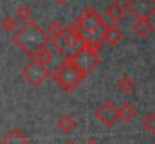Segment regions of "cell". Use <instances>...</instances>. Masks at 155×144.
Returning <instances> with one entry per match:
<instances>
[{
	"instance_id": "cell-1",
	"label": "cell",
	"mask_w": 155,
	"mask_h": 144,
	"mask_svg": "<svg viewBox=\"0 0 155 144\" xmlns=\"http://www.w3.org/2000/svg\"><path fill=\"white\" fill-rule=\"evenodd\" d=\"M11 40L28 56L31 53H34L37 49L47 46V43H49V37H47L46 30L34 20H29V21L23 23L21 27L15 29L12 32Z\"/></svg>"
},
{
	"instance_id": "cell-22",
	"label": "cell",
	"mask_w": 155,
	"mask_h": 144,
	"mask_svg": "<svg viewBox=\"0 0 155 144\" xmlns=\"http://www.w3.org/2000/svg\"><path fill=\"white\" fill-rule=\"evenodd\" d=\"M53 2H55V3H58V5H65V3L68 2V0H53Z\"/></svg>"
},
{
	"instance_id": "cell-6",
	"label": "cell",
	"mask_w": 155,
	"mask_h": 144,
	"mask_svg": "<svg viewBox=\"0 0 155 144\" xmlns=\"http://www.w3.org/2000/svg\"><path fill=\"white\" fill-rule=\"evenodd\" d=\"M49 75H50V70L46 65H43V64H40L37 61H29L23 67V70L20 71V76L25 78L26 82L31 87H34V88L40 87L49 78Z\"/></svg>"
},
{
	"instance_id": "cell-3",
	"label": "cell",
	"mask_w": 155,
	"mask_h": 144,
	"mask_svg": "<svg viewBox=\"0 0 155 144\" xmlns=\"http://www.w3.org/2000/svg\"><path fill=\"white\" fill-rule=\"evenodd\" d=\"M102 52V43L99 40L90 38V40H84V43L81 44V47L74 52V55L70 58L74 65L82 70L84 73H90V71L99 65V56Z\"/></svg>"
},
{
	"instance_id": "cell-18",
	"label": "cell",
	"mask_w": 155,
	"mask_h": 144,
	"mask_svg": "<svg viewBox=\"0 0 155 144\" xmlns=\"http://www.w3.org/2000/svg\"><path fill=\"white\" fill-rule=\"evenodd\" d=\"M15 18L20 20L21 23H26L29 20H32V9L28 5H20L15 9Z\"/></svg>"
},
{
	"instance_id": "cell-5",
	"label": "cell",
	"mask_w": 155,
	"mask_h": 144,
	"mask_svg": "<svg viewBox=\"0 0 155 144\" xmlns=\"http://www.w3.org/2000/svg\"><path fill=\"white\" fill-rule=\"evenodd\" d=\"M105 21L104 18L101 17V14L94 9V8H84L82 12L78 15L76 21H74V26L76 29L79 30L84 37H93L96 35L102 27H104Z\"/></svg>"
},
{
	"instance_id": "cell-17",
	"label": "cell",
	"mask_w": 155,
	"mask_h": 144,
	"mask_svg": "<svg viewBox=\"0 0 155 144\" xmlns=\"http://www.w3.org/2000/svg\"><path fill=\"white\" fill-rule=\"evenodd\" d=\"M117 87H119V90H120L122 93L128 94V93L134 91V88H135V82H134V79H131L128 75H123V76L120 78V81L117 82Z\"/></svg>"
},
{
	"instance_id": "cell-20",
	"label": "cell",
	"mask_w": 155,
	"mask_h": 144,
	"mask_svg": "<svg viewBox=\"0 0 155 144\" xmlns=\"http://www.w3.org/2000/svg\"><path fill=\"white\" fill-rule=\"evenodd\" d=\"M0 26L5 32H14L17 29V20L14 17H9V15H5L2 20H0Z\"/></svg>"
},
{
	"instance_id": "cell-11",
	"label": "cell",
	"mask_w": 155,
	"mask_h": 144,
	"mask_svg": "<svg viewBox=\"0 0 155 144\" xmlns=\"http://www.w3.org/2000/svg\"><path fill=\"white\" fill-rule=\"evenodd\" d=\"M152 30H153V24L150 18H135L132 24V32L137 34L140 38H146L147 35L152 34Z\"/></svg>"
},
{
	"instance_id": "cell-16",
	"label": "cell",
	"mask_w": 155,
	"mask_h": 144,
	"mask_svg": "<svg viewBox=\"0 0 155 144\" xmlns=\"http://www.w3.org/2000/svg\"><path fill=\"white\" fill-rule=\"evenodd\" d=\"M46 34H47V37H49V41L53 43V41H56V40L61 37V34H62V26H61L58 21H50L49 26H47Z\"/></svg>"
},
{
	"instance_id": "cell-19",
	"label": "cell",
	"mask_w": 155,
	"mask_h": 144,
	"mask_svg": "<svg viewBox=\"0 0 155 144\" xmlns=\"http://www.w3.org/2000/svg\"><path fill=\"white\" fill-rule=\"evenodd\" d=\"M141 127H143L147 133H150V135L155 133V114H153V112H149V114L141 120Z\"/></svg>"
},
{
	"instance_id": "cell-4",
	"label": "cell",
	"mask_w": 155,
	"mask_h": 144,
	"mask_svg": "<svg viewBox=\"0 0 155 144\" xmlns=\"http://www.w3.org/2000/svg\"><path fill=\"white\" fill-rule=\"evenodd\" d=\"M84 40H85V37L76 29L74 23H70L65 27H62L61 37L56 41H53L52 46H53V49H56V52L64 59H70L74 55V52L81 47Z\"/></svg>"
},
{
	"instance_id": "cell-23",
	"label": "cell",
	"mask_w": 155,
	"mask_h": 144,
	"mask_svg": "<svg viewBox=\"0 0 155 144\" xmlns=\"http://www.w3.org/2000/svg\"><path fill=\"white\" fill-rule=\"evenodd\" d=\"M65 144H76L74 141H71V139H68V141H65Z\"/></svg>"
},
{
	"instance_id": "cell-13",
	"label": "cell",
	"mask_w": 155,
	"mask_h": 144,
	"mask_svg": "<svg viewBox=\"0 0 155 144\" xmlns=\"http://www.w3.org/2000/svg\"><path fill=\"white\" fill-rule=\"evenodd\" d=\"M105 12H107V17L113 21V23H117V21H120L123 17H125V8H123V5H120L117 0H113V2L105 8Z\"/></svg>"
},
{
	"instance_id": "cell-8",
	"label": "cell",
	"mask_w": 155,
	"mask_h": 144,
	"mask_svg": "<svg viewBox=\"0 0 155 144\" xmlns=\"http://www.w3.org/2000/svg\"><path fill=\"white\" fill-rule=\"evenodd\" d=\"M94 117L101 121L102 126L110 127L117 121V106L111 100H105L94 111Z\"/></svg>"
},
{
	"instance_id": "cell-14",
	"label": "cell",
	"mask_w": 155,
	"mask_h": 144,
	"mask_svg": "<svg viewBox=\"0 0 155 144\" xmlns=\"http://www.w3.org/2000/svg\"><path fill=\"white\" fill-rule=\"evenodd\" d=\"M29 58H31L32 61H37V62L46 65V64H49V62L53 61V53H52V50H50L47 46H43V47L37 49L34 53H31Z\"/></svg>"
},
{
	"instance_id": "cell-21",
	"label": "cell",
	"mask_w": 155,
	"mask_h": 144,
	"mask_svg": "<svg viewBox=\"0 0 155 144\" xmlns=\"http://www.w3.org/2000/svg\"><path fill=\"white\" fill-rule=\"evenodd\" d=\"M84 144H99V141H97V139H94V138H87Z\"/></svg>"
},
{
	"instance_id": "cell-10",
	"label": "cell",
	"mask_w": 155,
	"mask_h": 144,
	"mask_svg": "<svg viewBox=\"0 0 155 144\" xmlns=\"http://www.w3.org/2000/svg\"><path fill=\"white\" fill-rule=\"evenodd\" d=\"M0 142L2 144H29V138L21 129L14 127V129H9L2 136V141Z\"/></svg>"
},
{
	"instance_id": "cell-2",
	"label": "cell",
	"mask_w": 155,
	"mask_h": 144,
	"mask_svg": "<svg viewBox=\"0 0 155 144\" xmlns=\"http://www.w3.org/2000/svg\"><path fill=\"white\" fill-rule=\"evenodd\" d=\"M85 73L79 70L71 59H64L52 71V79L64 93H73L79 84L85 79Z\"/></svg>"
},
{
	"instance_id": "cell-12",
	"label": "cell",
	"mask_w": 155,
	"mask_h": 144,
	"mask_svg": "<svg viewBox=\"0 0 155 144\" xmlns=\"http://www.w3.org/2000/svg\"><path fill=\"white\" fill-rule=\"evenodd\" d=\"M138 115V111L135 109V106L131 102H123L119 108H117V118H120L123 123H129L131 120H134Z\"/></svg>"
},
{
	"instance_id": "cell-7",
	"label": "cell",
	"mask_w": 155,
	"mask_h": 144,
	"mask_svg": "<svg viewBox=\"0 0 155 144\" xmlns=\"http://www.w3.org/2000/svg\"><path fill=\"white\" fill-rule=\"evenodd\" d=\"M123 8L135 18H150L155 12V0H126Z\"/></svg>"
},
{
	"instance_id": "cell-9",
	"label": "cell",
	"mask_w": 155,
	"mask_h": 144,
	"mask_svg": "<svg viewBox=\"0 0 155 144\" xmlns=\"http://www.w3.org/2000/svg\"><path fill=\"white\" fill-rule=\"evenodd\" d=\"M125 34L123 30L116 24H104V27L99 30V41L108 46H116L123 40Z\"/></svg>"
},
{
	"instance_id": "cell-15",
	"label": "cell",
	"mask_w": 155,
	"mask_h": 144,
	"mask_svg": "<svg viewBox=\"0 0 155 144\" xmlns=\"http://www.w3.org/2000/svg\"><path fill=\"white\" fill-rule=\"evenodd\" d=\"M56 124H58V129H59L62 133H70L71 130L76 129V120H74L71 115H68V114L61 115V117L58 118Z\"/></svg>"
}]
</instances>
